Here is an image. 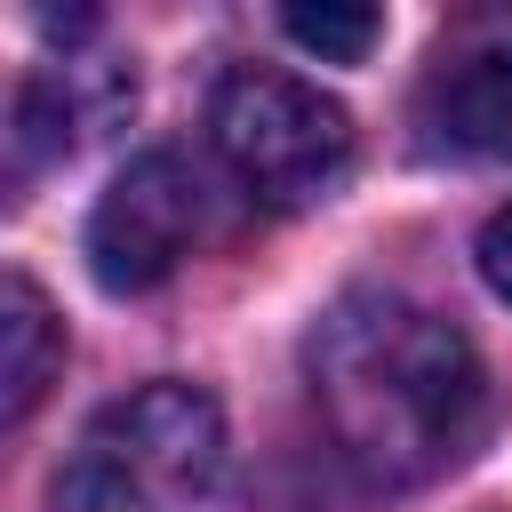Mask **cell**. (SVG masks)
Here are the masks:
<instances>
[{
  "instance_id": "obj_6",
  "label": "cell",
  "mask_w": 512,
  "mask_h": 512,
  "mask_svg": "<svg viewBox=\"0 0 512 512\" xmlns=\"http://www.w3.org/2000/svg\"><path fill=\"white\" fill-rule=\"evenodd\" d=\"M56 360H64V328L48 296L24 272H8L0 280V424H24L40 408V392L56 384Z\"/></svg>"
},
{
  "instance_id": "obj_2",
  "label": "cell",
  "mask_w": 512,
  "mask_h": 512,
  "mask_svg": "<svg viewBox=\"0 0 512 512\" xmlns=\"http://www.w3.org/2000/svg\"><path fill=\"white\" fill-rule=\"evenodd\" d=\"M224 472V408L200 384H136L88 416L56 472L64 512H184Z\"/></svg>"
},
{
  "instance_id": "obj_7",
  "label": "cell",
  "mask_w": 512,
  "mask_h": 512,
  "mask_svg": "<svg viewBox=\"0 0 512 512\" xmlns=\"http://www.w3.org/2000/svg\"><path fill=\"white\" fill-rule=\"evenodd\" d=\"M280 32L296 40V48H312L320 64H360L376 40H384V16L376 8H280Z\"/></svg>"
},
{
  "instance_id": "obj_4",
  "label": "cell",
  "mask_w": 512,
  "mask_h": 512,
  "mask_svg": "<svg viewBox=\"0 0 512 512\" xmlns=\"http://www.w3.org/2000/svg\"><path fill=\"white\" fill-rule=\"evenodd\" d=\"M192 240H200V176L176 152H144L104 184L88 216V272L112 296H144L192 256Z\"/></svg>"
},
{
  "instance_id": "obj_1",
  "label": "cell",
  "mask_w": 512,
  "mask_h": 512,
  "mask_svg": "<svg viewBox=\"0 0 512 512\" xmlns=\"http://www.w3.org/2000/svg\"><path fill=\"white\" fill-rule=\"evenodd\" d=\"M304 376L336 456L376 488H416L472 448L480 360L456 320L408 296L360 288L328 304V320L304 344Z\"/></svg>"
},
{
  "instance_id": "obj_5",
  "label": "cell",
  "mask_w": 512,
  "mask_h": 512,
  "mask_svg": "<svg viewBox=\"0 0 512 512\" xmlns=\"http://www.w3.org/2000/svg\"><path fill=\"white\" fill-rule=\"evenodd\" d=\"M416 120L456 160H512V16H488L440 48Z\"/></svg>"
},
{
  "instance_id": "obj_3",
  "label": "cell",
  "mask_w": 512,
  "mask_h": 512,
  "mask_svg": "<svg viewBox=\"0 0 512 512\" xmlns=\"http://www.w3.org/2000/svg\"><path fill=\"white\" fill-rule=\"evenodd\" d=\"M208 136L248 200L264 208H312L352 168V120L336 96L280 64H240L208 96Z\"/></svg>"
},
{
  "instance_id": "obj_8",
  "label": "cell",
  "mask_w": 512,
  "mask_h": 512,
  "mask_svg": "<svg viewBox=\"0 0 512 512\" xmlns=\"http://www.w3.org/2000/svg\"><path fill=\"white\" fill-rule=\"evenodd\" d=\"M480 280L512 304V208H496V216H488V232H480Z\"/></svg>"
}]
</instances>
